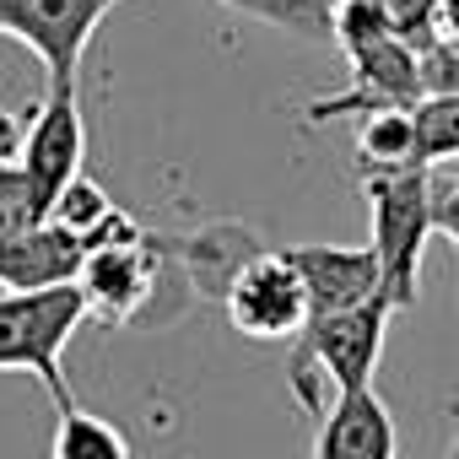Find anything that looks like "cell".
<instances>
[{
	"instance_id": "9a60e30c",
	"label": "cell",
	"mask_w": 459,
	"mask_h": 459,
	"mask_svg": "<svg viewBox=\"0 0 459 459\" xmlns=\"http://www.w3.org/2000/svg\"><path fill=\"white\" fill-rule=\"evenodd\" d=\"M49 221H55V227H65V233H76V238L92 249V244L108 233V227L119 221V211H114V200L103 195V184H92V178H82V173H76V178L49 200Z\"/></svg>"
},
{
	"instance_id": "6da1fadb",
	"label": "cell",
	"mask_w": 459,
	"mask_h": 459,
	"mask_svg": "<svg viewBox=\"0 0 459 459\" xmlns=\"http://www.w3.org/2000/svg\"><path fill=\"white\" fill-rule=\"evenodd\" d=\"M389 319H394V308H389V298L378 292V298L351 303V308H335V314H308V325L292 335L287 384H292L298 405H303L314 421L330 411L335 394L373 384Z\"/></svg>"
},
{
	"instance_id": "603a6c76",
	"label": "cell",
	"mask_w": 459,
	"mask_h": 459,
	"mask_svg": "<svg viewBox=\"0 0 459 459\" xmlns=\"http://www.w3.org/2000/svg\"><path fill=\"white\" fill-rule=\"evenodd\" d=\"M448 459H459V432H454V448H448Z\"/></svg>"
},
{
	"instance_id": "8fae6325",
	"label": "cell",
	"mask_w": 459,
	"mask_h": 459,
	"mask_svg": "<svg viewBox=\"0 0 459 459\" xmlns=\"http://www.w3.org/2000/svg\"><path fill=\"white\" fill-rule=\"evenodd\" d=\"M314 459H400L394 416L384 411L373 384L368 389H346V394L330 400V411L319 416Z\"/></svg>"
},
{
	"instance_id": "4fadbf2b",
	"label": "cell",
	"mask_w": 459,
	"mask_h": 459,
	"mask_svg": "<svg viewBox=\"0 0 459 459\" xmlns=\"http://www.w3.org/2000/svg\"><path fill=\"white\" fill-rule=\"evenodd\" d=\"M55 411H60V421L49 437V459H135L125 432L114 421H103L98 411H82L76 400L55 405Z\"/></svg>"
},
{
	"instance_id": "3957f363",
	"label": "cell",
	"mask_w": 459,
	"mask_h": 459,
	"mask_svg": "<svg viewBox=\"0 0 459 459\" xmlns=\"http://www.w3.org/2000/svg\"><path fill=\"white\" fill-rule=\"evenodd\" d=\"M168 281H189L178 249H168L119 211V221L87 249L76 292L87 303V319L98 325H146V308L168 298Z\"/></svg>"
},
{
	"instance_id": "ba28073f",
	"label": "cell",
	"mask_w": 459,
	"mask_h": 459,
	"mask_svg": "<svg viewBox=\"0 0 459 459\" xmlns=\"http://www.w3.org/2000/svg\"><path fill=\"white\" fill-rule=\"evenodd\" d=\"M82 157H87V119H82V92L76 82H49V98L33 108V119L22 125V152H17V168L22 178L33 184L44 216H49V200L82 173Z\"/></svg>"
},
{
	"instance_id": "30bf717a",
	"label": "cell",
	"mask_w": 459,
	"mask_h": 459,
	"mask_svg": "<svg viewBox=\"0 0 459 459\" xmlns=\"http://www.w3.org/2000/svg\"><path fill=\"white\" fill-rule=\"evenodd\" d=\"M287 260H292V265H298V276H303L308 314H335V308H351V303H368V298H378V292H384L373 249H346V244H298V249H287Z\"/></svg>"
},
{
	"instance_id": "e0dca14e",
	"label": "cell",
	"mask_w": 459,
	"mask_h": 459,
	"mask_svg": "<svg viewBox=\"0 0 459 459\" xmlns=\"http://www.w3.org/2000/svg\"><path fill=\"white\" fill-rule=\"evenodd\" d=\"M255 22H271L281 33H298V39H325L330 33V17H335V0H221Z\"/></svg>"
},
{
	"instance_id": "52a82bcc",
	"label": "cell",
	"mask_w": 459,
	"mask_h": 459,
	"mask_svg": "<svg viewBox=\"0 0 459 459\" xmlns=\"http://www.w3.org/2000/svg\"><path fill=\"white\" fill-rule=\"evenodd\" d=\"M221 308H227V325L249 341H292L308 325V292L287 249L276 255L255 249L233 271V281L221 287Z\"/></svg>"
},
{
	"instance_id": "5bb4252c",
	"label": "cell",
	"mask_w": 459,
	"mask_h": 459,
	"mask_svg": "<svg viewBox=\"0 0 459 459\" xmlns=\"http://www.w3.org/2000/svg\"><path fill=\"white\" fill-rule=\"evenodd\" d=\"M357 162H362V173L416 168L411 108H378V114H362V130H357Z\"/></svg>"
},
{
	"instance_id": "d6986e66",
	"label": "cell",
	"mask_w": 459,
	"mask_h": 459,
	"mask_svg": "<svg viewBox=\"0 0 459 459\" xmlns=\"http://www.w3.org/2000/svg\"><path fill=\"white\" fill-rule=\"evenodd\" d=\"M362 6L373 12V17H384L400 39H411V44H421L427 33H432V17H437V0H362Z\"/></svg>"
},
{
	"instance_id": "ac0fdd59",
	"label": "cell",
	"mask_w": 459,
	"mask_h": 459,
	"mask_svg": "<svg viewBox=\"0 0 459 459\" xmlns=\"http://www.w3.org/2000/svg\"><path fill=\"white\" fill-rule=\"evenodd\" d=\"M33 221H44V205H39L33 184L22 178V168L6 162L0 168V238L22 233V227H33Z\"/></svg>"
},
{
	"instance_id": "277c9868",
	"label": "cell",
	"mask_w": 459,
	"mask_h": 459,
	"mask_svg": "<svg viewBox=\"0 0 459 459\" xmlns=\"http://www.w3.org/2000/svg\"><path fill=\"white\" fill-rule=\"evenodd\" d=\"M368 211H373V260L394 314L416 308L421 292V244L432 238V168H384L368 173Z\"/></svg>"
},
{
	"instance_id": "9c48e42d",
	"label": "cell",
	"mask_w": 459,
	"mask_h": 459,
	"mask_svg": "<svg viewBox=\"0 0 459 459\" xmlns=\"http://www.w3.org/2000/svg\"><path fill=\"white\" fill-rule=\"evenodd\" d=\"M87 244L49 216L0 238V292H39V287H71L82 276Z\"/></svg>"
},
{
	"instance_id": "44dd1931",
	"label": "cell",
	"mask_w": 459,
	"mask_h": 459,
	"mask_svg": "<svg viewBox=\"0 0 459 459\" xmlns=\"http://www.w3.org/2000/svg\"><path fill=\"white\" fill-rule=\"evenodd\" d=\"M427 39L459 49V0H437V17H432V33H427Z\"/></svg>"
},
{
	"instance_id": "2e32d148",
	"label": "cell",
	"mask_w": 459,
	"mask_h": 459,
	"mask_svg": "<svg viewBox=\"0 0 459 459\" xmlns=\"http://www.w3.org/2000/svg\"><path fill=\"white\" fill-rule=\"evenodd\" d=\"M411 135H416V162L437 168L459 157V92H427L411 103Z\"/></svg>"
},
{
	"instance_id": "7c38bea8",
	"label": "cell",
	"mask_w": 459,
	"mask_h": 459,
	"mask_svg": "<svg viewBox=\"0 0 459 459\" xmlns=\"http://www.w3.org/2000/svg\"><path fill=\"white\" fill-rule=\"evenodd\" d=\"M255 249H260V244L244 233L238 221H216V227H205L200 238H189V244L178 249V265H184V276H189L195 292L221 298V287L233 281V271H238Z\"/></svg>"
},
{
	"instance_id": "5b68a950",
	"label": "cell",
	"mask_w": 459,
	"mask_h": 459,
	"mask_svg": "<svg viewBox=\"0 0 459 459\" xmlns=\"http://www.w3.org/2000/svg\"><path fill=\"white\" fill-rule=\"evenodd\" d=\"M87 303L71 287H39V292H0V373H33L49 384L55 405H71L65 384V346L82 330Z\"/></svg>"
},
{
	"instance_id": "7402d4cb",
	"label": "cell",
	"mask_w": 459,
	"mask_h": 459,
	"mask_svg": "<svg viewBox=\"0 0 459 459\" xmlns=\"http://www.w3.org/2000/svg\"><path fill=\"white\" fill-rule=\"evenodd\" d=\"M17 152H22V119L0 103V168L6 162H17Z\"/></svg>"
},
{
	"instance_id": "8992f818",
	"label": "cell",
	"mask_w": 459,
	"mask_h": 459,
	"mask_svg": "<svg viewBox=\"0 0 459 459\" xmlns=\"http://www.w3.org/2000/svg\"><path fill=\"white\" fill-rule=\"evenodd\" d=\"M125 0H0V33L28 44L49 82H82V60L103 17Z\"/></svg>"
},
{
	"instance_id": "7a4b0ae2",
	"label": "cell",
	"mask_w": 459,
	"mask_h": 459,
	"mask_svg": "<svg viewBox=\"0 0 459 459\" xmlns=\"http://www.w3.org/2000/svg\"><path fill=\"white\" fill-rule=\"evenodd\" d=\"M330 33L351 65V87L335 98L308 103V119H346V114H378V108H411L421 98V71H416V44L400 39L384 17H373L362 0H335Z\"/></svg>"
},
{
	"instance_id": "ffe728a7",
	"label": "cell",
	"mask_w": 459,
	"mask_h": 459,
	"mask_svg": "<svg viewBox=\"0 0 459 459\" xmlns=\"http://www.w3.org/2000/svg\"><path fill=\"white\" fill-rule=\"evenodd\" d=\"M432 233L459 249V178H432Z\"/></svg>"
}]
</instances>
